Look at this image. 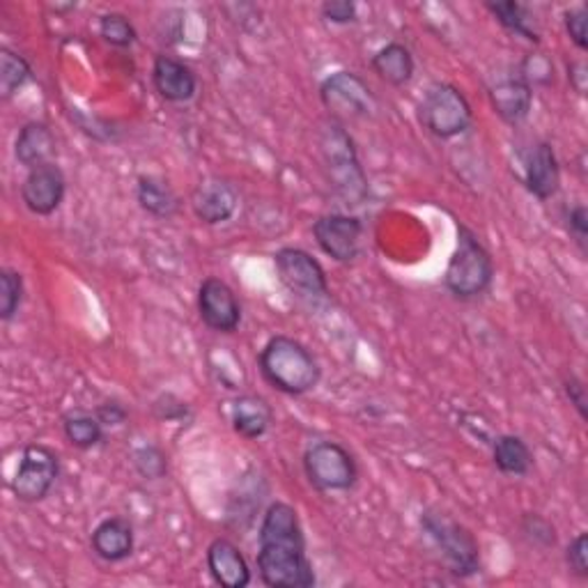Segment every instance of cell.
Returning a JSON list of instances; mask_svg holds the SVG:
<instances>
[{"mask_svg":"<svg viewBox=\"0 0 588 588\" xmlns=\"http://www.w3.org/2000/svg\"><path fill=\"white\" fill-rule=\"evenodd\" d=\"M95 414L99 416V421L104 424V428H118V426H122L127 421V418H129L127 407L122 403H118V400H106V403H101L95 409Z\"/></svg>","mask_w":588,"mask_h":588,"instance_id":"8d00e7d4","label":"cell"},{"mask_svg":"<svg viewBox=\"0 0 588 588\" xmlns=\"http://www.w3.org/2000/svg\"><path fill=\"white\" fill-rule=\"evenodd\" d=\"M488 12H492V17L506 28L509 33H515L528 42L538 44L541 42V33L536 28L534 14L528 12L526 6L517 3V0H499V3H485Z\"/></svg>","mask_w":588,"mask_h":588,"instance_id":"484cf974","label":"cell"},{"mask_svg":"<svg viewBox=\"0 0 588 588\" xmlns=\"http://www.w3.org/2000/svg\"><path fill=\"white\" fill-rule=\"evenodd\" d=\"M25 286L23 276L17 269H0V320L10 322L19 313V308L23 303Z\"/></svg>","mask_w":588,"mask_h":588,"instance_id":"83f0119b","label":"cell"},{"mask_svg":"<svg viewBox=\"0 0 588 588\" xmlns=\"http://www.w3.org/2000/svg\"><path fill=\"white\" fill-rule=\"evenodd\" d=\"M522 534L534 543L536 547H554L556 545V528L541 515L528 513L522 520Z\"/></svg>","mask_w":588,"mask_h":588,"instance_id":"4dcf8cb0","label":"cell"},{"mask_svg":"<svg viewBox=\"0 0 588 588\" xmlns=\"http://www.w3.org/2000/svg\"><path fill=\"white\" fill-rule=\"evenodd\" d=\"M133 467L146 481H159L168 473V458L159 446L148 443L133 451Z\"/></svg>","mask_w":588,"mask_h":588,"instance_id":"f546056e","label":"cell"},{"mask_svg":"<svg viewBox=\"0 0 588 588\" xmlns=\"http://www.w3.org/2000/svg\"><path fill=\"white\" fill-rule=\"evenodd\" d=\"M490 101L503 122L520 125L528 118L531 106H534V88L520 74L503 76L490 88Z\"/></svg>","mask_w":588,"mask_h":588,"instance_id":"e0dca14e","label":"cell"},{"mask_svg":"<svg viewBox=\"0 0 588 588\" xmlns=\"http://www.w3.org/2000/svg\"><path fill=\"white\" fill-rule=\"evenodd\" d=\"M303 471L318 492H348L359 479L354 456L339 441H318L308 448Z\"/></svg>","mask_w":588,"mask_h":588,"instance_id":"ba28073f","label":"cell"},{"mask_svg":"<svg viewBox=\"0 0 588 588\" xmlns=\"http://www.w3.org/2000/svg\"><path fill=\"white\" fill-rule=\"evenodd\" d=\"M568 81H570V86L577 95H586V88H588V70L581 61L577 63H570L568 65Z\"/></svg>","mask_w":588,"mask_h":588,"instance_id":"ab89813d","label":"cell"},{"mask_svg":"<svg viewBox=\"0 0 588 588\" xmlns=\"http://www.w3.org/2000/svg\"><path fill=\"white\" fill-rule=\"evenodd\" d=\"M239 205V195L235 186L221 178L203 180L191 193L193 214L203 221L205 226H218L233 218Z\"/></svg>","mask_w":588,"mask_h":588,"instance_id":"5bb4252c","label":"cell"},{"mask_svg":"<svg viewBox=\"0 0 588 588\" xmlns=\"http://www.w3.org/2000/svg\"><path fill=\"white\" fill-rule=\"evenodd\" d=\"M566 388V396L570 398V405H575V409L579 411L581 416V421H588V396H586V386L579 377L570 375L564 384Z\"/></svg>","mask_w":588,"mask_h":588,"instance_id":"74e56055","label":"cell"},{"mask_svg":"<svg viewBox=\"0 0 588 588\" xmlns=\"http://www.w3.org/2000/svg\"><path fill=\"white\" fill-rule=\"evenodd\" d=\"M371 67L388 86L403 88L414 78V55L405 44L391 42L373 55Z\"/></svg>","mask_w":588,"mask_h":588,"instance_id":"7402d4cb","label":"cell"},{"mask_svg":"<svg viewBox=\"0 0 588 588\" xmlns=\"http://www.w3.org/2000/svg\"><path fill=\"white\" fill-rule=\"evenodd\" d=\"M31 76L33 70L21 53L8 46L0 49V97L3 101H10L31 81Z\"/></svg>","mask_w":588,"mask_h":588,"instance_id":"4316f807","label":"cell"},{"mask_svg":"<svg viewBox=\"0 0 588 588\" xmlns=\"http://www.w3.org/2000/svg\"><path fill=\"white\" fill-rule=\"evenodd\" d=\"M55 154V136L46 122L33 120L25 122L17 136L14 143V157L28 171L38 168L42 163H49Z\"/></svg>","mask_w":588,"mask_h":588,"instance_id":"ffe728a7","label":"cell"},{"mask_svg":"<svg viewBox=\"0 0 588 588\" xmlns=\"http://www.w3.org/2000/svg\"><path fill=\"white\" fill-rule=\"evenodd\" d=\"M363 223L350 214H324L313 223V237L322 254L335 263H352L361 250Z\"/></svg>","mask_w":588,"mask_h":588,"instance_id":"8fae6325","label":"cell"},{"mask_svg":"<svg viewBox=\"0 0 588 588\" xmlns=\"http://www.w3.org/2000/svg\"><path fill=\"white\" fill-rule=\"evenodd\" d=\"M267 384L286 396H303L320 384L322 371L313 352L290 335H274L258 356Z\"/></svg>","mask_w":588,"mask_h":588,"instance_id":"7a4b0ae2","label":"cell"},{"mask_svg":"<svg viewBox=\"0 0 588 588\" xmlns=\"http://www.w3.org/2000/svg\"><path fill=\"white\" fill-rule=\"evenodd\" d=\"M152 83L154 90L171 104H184L195 97L199 90V78L193 70L173 55H157L152 67Z\"/></svg>","mask_w":588,"mask_h":588,"instance_id":"2e32d148","label":"cell"},{"mask_svg":"<svg viewBox=\"0 0 588 588\" xmlns=\"http://www.w3.org/2000/svg\"><path fill=\"white\" fill-rule=\"evenodd\" d=\"M99 35L104 38L106 44L116 49H129L138 40L133 23L120 12H110L99 19Z\"/></svg>","mask_w":588,"mask_h":588,"instance_id":"f1b7e54d","label":"cell"},{"mask_svg":"<svg viewBox=\"0 0 588 588\" xmlns=\"http://www.w3.org/2000/svg\"><path fill=\"white\" fill-rule=\"evenodd\" d=\"M199 313L216 333H235L242 324V306L235 290L216 276L205 278L199 290Z\"/></svg>","mask_w":588,"mask_h":588,"instance_id":"4fadbf2b","label":"cell"},{"mask_svg":"<svg viewBox=\"0 0 588 588\" xmlns=\"http://www.w3.org/2000/svg\"><path fill=\"white\" fill-rule=\"evenodd\" d=\"M93 552L106 564H120L133 554V526L125 517L101 520L90 538Z\"/></svg>","mask_w":588,"mask_h":588,"instance_id":"d6986e66","label":"cell"},{"mask_svg":"<svg viewBox=\"0 0 588 588\" xmlns=\"http://www.w3.org/2000/svg\"><path fill=\"white\" fill-rule=\"evenodd\" d=\"M207 568L212 579L223 588H246L250 570L239 547L228 538H216L207 547Z\"/></svg>","mask_w":588,"mask_h":588,"instance_id":"ac0fdd59","label":"cell"},{"mask_svg":"<svg viewBox=\"0 0 588 588\" xmlns=\"http://www.w3.org/2000/svg\"><path fill=\"white\" fill-rule=\"evenodd\" d=\"M63 432L74 448L88 451L104 439V424L95 411L74 407L63 414Z\"/></svg>","mask_w":588,"mask_h":588,"instance_id":"d4e9b609","label":"cell"},{"mask_svg":"<svg viewBox=\"0 0 588 588\" xmlns=\"http://www.w3.org/2000/svg\"><path fill=\"white\" fill-rule=\"evenodd\" d=\"M564 23H566V31H568L573 44L579 51H586L588 49V8L586 6L570 8L564 14Z\"/></svg>","mask_w":588,"mask_h":588,"instance_id":"d6a6232c","label":"cell"},{"mask_svg":"<svg viewBox=\"0 0 588 588\" xmlns=\"http://www.w3.org/2000/svg\"><path fill=\"white\" fill-rule=\"evenodd\" d=\"M568 228L575 235L577 244L586 248V237H588V210L586 205H575L568 210Z\"/></svg>","mask_w":588,"mask_h":588,"instance_id":"f35d334b","label":"cell"},{"mask_svg":"<svg viewBox=\"0 0 588 588\" xmlns=\"http://www.w3.org/2000/svg\"><path fill=\"white\" fill-rule=\"evenodd\" d=\"M418 120H421L424 129L446 141V138L464 133L473 122V114L467 97L456 86L435 83L418 104Z\"/></svg>","mask_w":588,"mask_h":588,"instance_id":"52a82bcc","label":"cell"},{"mask_svg":"<svg viewBox=\"0 0 588 588\" xmlns=\"http://www.w3.org/2000/svg\"><path fill=\"white\" fill-rule=\"evenodd\" d=\"M61 473V458L46 443H28L21 453L12 492L23 503H40L49 496Z\"/></svg>","mask_w":588,"mask_h":588,"instance_id":"9c48e42d","label":"cell"},{"mask_svg":"<svg viewBox=\"0 0 588 588\" xmlns=\"http://www.w3.org/2000/svg\"><path fill=\"white\" fill-rule=\"evenodd\" d=\"M136 199L154 218H173L180 212V199L173 186L161 178L141 175L136 184Z\"/></svg>","mask_w":588,"mask_h":588,"instance_id":"603a6c76","label":"cell"},{"mask_svg":"<svg viewBox=\"0 0 588 588\" xmlns=\"http://www.w3.org/2000/svg\"><path fill=\"white\" fill-rule=\"evenodd\" d=\"M65 191H67L65 173L61 171V165L49 161L28 171V175L21 182V201L28 207V212H33L38 216H49L63 205Z\"/></svg>","mask_w":588,"mask_h":588,"instance_id":"7c38bea8","label":"cell"},{"mask_svg":"<svg viewBox=\"0 0 588 588\" xmlns=\"http://www.w3.org/2000/svg\"><path fill=\"white\" fill-rule=\"evenodd\" d=\"M494 278V263L490 250L473 231L458 228V246L448 260L443 284L456 299L469 301L488 292Z\"/></svg>","mask_w":588,"mask_h":588,"instance_id":"3957f363","label":"cell"},{"mask_svg":"<svg viewBox=\"0 0 588 588\" xmlns=\"http://www.w3.org/2000/svg\"><path fill=\"white\" fill-rule=\"evenodd\" d=\"M421 526L456 577L467 579L481 573V547L467 526L435 509L421 515Z\"/></svg>","mask_w":588,"mask_h":588,"instance_id":"5b68a950","label":"cell"},{"mask_svg":"<svg viewBox=\"0 0 588 588\" xmlns=\"http://www.w3.org/2000/svg\"><path fill=\"white\" fill-rule=\"evenodd\" d=\"M276 276L281 286L306 306H320L329 299L324 267L303 248H281L274 256Z\"/></svg>","mask_w":588,"mask_h":588,"instance_id":"8992f818","label":"cell"},{"mask_svg":"<svg viewBox=\"0 0 588 588\" xmlns=\"http://www.w3.org/2000/svg\"><path fill=\"white\" fill-rule=\"evenodd\" d=\"M492 460L506 475H526L534 464V456L526 441L517 435H499L492 443Z\"/></svg>","mask_w":588,"mask_h":588,"instance_id":"cb8c5ba5","label":"cell"},{"mask_svg":"<svg viewBox=\"0 0 588 588\" xmlns=\"http://www.w3.org/2000/svg\"><path fill=\"white\" fill-rule=\"evenodd\" d=\"M231 418H233V428L239 437L260 439L274 421V411L269 403L260 396H239L233 403Z\"/></svg>","mask_w":588,"mask_h":588,"instance_id":"44dd1931","label":"cell"},{"mask_svg":"<svg viewBox=\"0 0 588 588\" xmlns=\"http://www.w3.org/2000/svg\"><path fill=\"white\" fill-rule=\"evenodd\" d=\"M566 564H568L570 573H575L577 577H581V579L588 577V538H586V534L575 536V541L568 545Z\"/></svg>","mask_w":588,"mask_h":588,"instance_id":"e575fe53","label":"cell"},{"mask_svg":"<svg viewBox=\"0 0 588 588\" xmlns=\"http://www.w3.org/2000/svg\"><path fill=\"white\" fill-rule=\"evenodd\" d=\"M524 184L538 201H549L562 186V165L549 143H536L524 161Z\"/></svg>","mask_w":588,"mask_h":588,"instance_id":"9a60e30c","label":"cell"},{"mask_svg":"<svg viewBox=\"0 0 588 588\" xmlns=\"http://www.w3.org/2000/svg\"><path fill=\"white\" fill-rule=\"evenodd\" d=\"M322 154L327 163L329 182L341 195L345 205H361L368 195V180L359 163L352 136L341 127L331 122L322 131Z\"/></svg>","mask_w":588,"mask_h":588,"instance_id":"277c9868","label":"cell"},{"mask_svg":"<svg viewBox=\"0 0 588 588\" xmlns=\"http://www.w3.org/2000/svg\"><path fill=\"white\" fill-rule=\"evenodd\" d=\"M258 570L271 588H311L316 573L306 556V536L295 506L274 501L258 534Z\"/></svg>","mask_w":588,"mask_h":588,"instance_id":"6da1fadb","label":"cell"},{"mask_svg":"<svg viewBox=\"0 0 588 588\" xmlns=\"http://www.w3.org/2000/svg\"><path fill=\"white\" fill-rule=\"evenodd\" d=\"M320 99L339 118H371L377 108L371 86L354 72H335L324 78Z\"/></svg>","mask_w":588,"mask_h":588,"instance_id":"30bf717a","label":"cell"},{"mask_svg":"<svg viewBox=\"0 0 588 588\" xmlns=\"http://www.w3.org/2000/svg\"><path fill=\"white\" fill-rule=\"evenodd\" d=\"M152 411L159 421H186L191 416V409L184 400H180L173 394H163L152 403Z\"/></svg>","mask_w":588,"mask_h":588,"instance_id":"836d02e7","label":"cell"},{"mask_svg":"<svg viewBox=\"0 0 588 588\" xmlns=\"http://www.w3.org/2000/svg\"><path fill=\"white\" fill-rule=\"evenodd\" d=\"M356 6L352 0H327L322 6V17L331 23H339V25H348L356 21Z\"/></svg>","mask_w":588,"mask_h":588,"instance_id":"d590c367","label":"cell"},{"mask_svg":"<svg viewBox=\"0 0 588 588\" xmlns=\"http://www.w3.org/2000/svg\"><path fill=\"white\" fill-rule=\"evenodd\" d=\"M520 76L528 83V86H534V83H538V86H547V83H552L554 78V65L545 58L543 53H531L520 70Z\"/></svg>","mask_w":588,"mask_h":588,"instance_id":"1f68e13d","label":"cell"}]
</instances>
